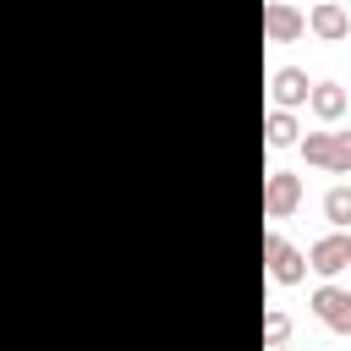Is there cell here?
<instances>
[{
    "label": "cell",
    "mask_w": 351,
    "mask_h": 351,
    "mask_svg": "<svg viewBox=\"0 0 351 351\" xmlns=\"http://www.w3.org/2000/svg\"><path fill=\"white\" fill-rule=\"evenodd\" d=\"M307 269H313L318 280H340V274L351 269V236H346V230L318 236V241L307 247Z\"/></svg>",
    "instance_id": "obj_1"
},
{
    "label": "cell",
    "mask_w": 351,
    "mask_h": 351,
    "mask_svg": "<svg viewBox=\"0 0 351 351\" xmlns=\"http://www.w3.org/2000/svg\"><path fill=\"white\" fill-rule=\"evenodd\" d=\"M263 263H269V280L274 285H302L307 280V252H296L285 236H263Z\"/></svg>",
    "instance_id": "obj_2"
},
{
    "label": "cell",
    "mask_w": 351,
    "mask_h": 351,
    "mask_svg": "<svg viewBox=\"0 0 351 351\" xmlns=\"http://www.w3.org/2000/svg\"><path fill=\"white\" fill-rule=\"evenodd\" d=\"M302 208V176L296 170H269L263 176V214L269 219H291Z\"/></svg>",
    "instance_id": "obj_3"
},
{
    "label": "cell",
    "mask_w": 351,
    "mask_h": 351,
    "mask_svg": "<svg viewBox=\"0 0 351 351\" xmlns=\"http://www.w3.org/2000/svg\"><path fill=\"white\" fill-rule=\"evenodd\" d=\"M313 313H318V324H324L329 335H351V291H346V285L324 280V285L313 291Z\"/></svg>",
    "instance_id": "obj_4"
},
{
    "label": "cell",
    "mask_w": 351,
    "mask_h": 351,
    "mask_svg": "<svg viewBox=\"0 0 351 351\" xmlns=\"http://www.w3.org/2000/svg\"><path fill=\"white\" fill-rule=\"evenodd\" d=\"M302 33H307V16L296 5H285V0H269L263 5V38L269 44H296Z\"/></svg>",
    "instance_id": "obj_5"
},
{
    "label": "cell",
    "mask_w": 351,
    "mask_h": 351,
    "mask_svg": "<svg viewBox=\"0 0 351 351\" xmlns=\"http://www.w3.org/2000/svg\"><path fill=\"white\" fill-rule=\"evenodd\" d=\"M307 33L324 38V44H340V38H351V11H346L340 0H318V5L307 11Z\"/></svg>",
    "instance_id": "obj_6"
},
{
    "label": "cell",
    "mask_w": 351,
    "mask_h": 351,
    "mask_svg": "<svg viewBox=\"0 0 351 351\" xmlns=\"http://www.w3.org/2000/svg\"><path fill=\"white\" fill-rule=\"evenodd\" d=\"M269 93H274V110H296V104H307L313 82H307L302 66H280V71L269 77Z\"/></svg>",
    "instance_id": "obj_7"
},
{
    "label": "cell",
    "mask_w": 351,
    "mask_h": 351,
    "mask_svg": "<svg viewBox=\"0 0 351 351\" xmlns=\"http://www.w3.org/2000/svg\"><path fill=\"white\" fill-rule=\"evenodd\" d=\"M307 110H313V121L335 126V121L346 115V88H340V82H313V93H307Z\"/></svg>",
    "instance_id": "obj_8"
},
{
    "label": "cell",
    "mask_w": 351,
    "mask_h": 351,
    "mask_svg": "<svg viewBox=\"0 0 351 351\" xmlns=\"http://www.w3.org/2000/svg\"><path fill=\"white\" fill-rule=\"evenodd\" d=\"M296 137H302V126H296L291 110H269L263 115V143L269 148H296Z\"/></svg>",
    "instance_id": "obj_9"
},
{
    "label": "cell",
    "mask_w": 351,
    "mask_h": 351,
    "mask_svg": "<svg viewBox=\"0 0 351 351\" xmlns=\"http://www.w3.org/2000/svg\"><path fill=\"white\" fill-rule=\"evenodd\" d=\"M324 219H329V225H340V230L351 225V186H346V181L324 192Z\"/></svg>",
    "instance_id": "obj_10"
},
{
    "label": "cell",
    "mask_w": 351,
    "mask_h": 351,
    "mask_svg": "<svg viewBox=\"0 0 351 351\" xmlns=\"http://www.w3.org/2000/svg\"><path fill=\"white\" fill-rule=\"evenodd\" d=\"M329 143H335V132H307V137H296L302 159H307V165H318V170H329Z\"/></svg>",
    "instance_id": "obj_11"
},
{
    "label": "cell",
    "mask_w": 351,
    "mask_h": 351,
    "mask_svg": "<svg viewBox=\"0 0 351 351\" xmlns=\"http://www.w3.org/2000/svg\"><path fill=\"white\" fill-rule=\"evenodd\" d=\"M285 340H291V313L269 307V313H263V351H280Z\"/></svg>",
    "instance_id": "obj_12"
},
{
    "label": "cell",
    "mask_w": 351,
    "mask_h": 351,
    "mask_svg": "<svg viewBox=\"0 0 351 351\" xmlns=\"http://www.w3.org/2000/svg\"><path fill=\"white\" fill-rule=\"evenodd\" d=\"M329 170H335V176L351 170V132H335V143H329Z\"/></svg>",
    "instance_id": "obj_13"
},
{
    "label": "cell",
    "mask_w": 351,
    "mask_h": 351,
    "mask_svg": "<svg viewBox=\"0 0 351 351\" xmlns=\"http://www.w3.org/2000/svg\"><path fill=\"white\" fill-rule=\"evenodd\" d=\"M280 351H291V346H280Z\"/></svg>",
    "instance_id": "obj_14"
},
{
    "label": "cell",
    "mask_w": 351,
    "mask_h": 351,
    "mask_svg": "<svg viewBox=\"0 0 351 351\" xmlns=\"http://www.w3.org/2000/svg\"><path fill=\"white\" fill-rule=\"evenodd\" d=\"M346 291H351V285H346Z\"/></svg>",
    "instance_id": "obj_15"
},
{
    "label": "cell",
    "mask_w": 351,
    "mask_h": 351,
    "mask_svg": "<svg viewBox=\"0 0 351 351\" xmlns=\"http://www.w3.org/2000/svg\"><path fill=\"white\" fill-rule=\"evenodd\" d=\"M346 236H351V230H346Z\"/></svg>",
    "instance_id": "obj_16"
}]
</instances>
